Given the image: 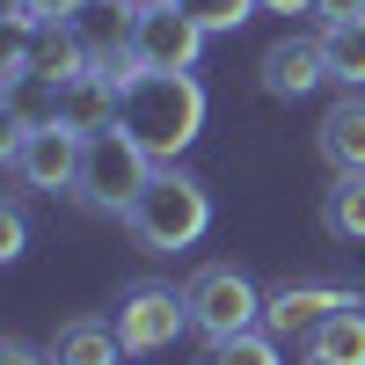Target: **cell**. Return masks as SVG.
Masks as SVG:
<instances>
[{
    "mask_svg": "<svg viewBox=\"0 0 365 365\" xmlns=\"http://www.w3.org/2000/svg\"><path fill=\"white\" fill-rule=\"evenodd\" d=\"M205 125V88L190 73H132L125 81V117H117V132H125L146 161H175L182 146L197 139Z\"/></svg>",
    "mask_w": 365,
    "mask_h": 365,
    "instance_id": "cell-1",
    "label": "cell"
},
{
    "mask_svg": "<svg viewBox=\"0 0 365 365\" xmlns=\"http://www.w3.org/2000/svg\"><path fill=\"white\" fill-rule=\"evenodd\" d=\"M125 227H132L139 249L175 256V249H190V241L212 227V197H205V182H190L182 168H154L146 190H139V205L125 212Z\"/></svg>",
    "mask_w": 365,
    "mask_h": 365,
    "instance_id": "cell-2",
    "label": "cell"
},
{
    "mask_svg": "<svg viewBox=\"0 0 365 365\" xmlns=\"http://www.w3.org/2000/svg\"><path fill=\"white\" fill-rule=\"evenodd\" d=\"M182 299H190V329H197L205 344H234V336H249L256 314H263L256 285L241 278L234 263H205L197 278L182 285Z\"/></svg>",
    "mask_w": 365,
    "mask_h": 365,
    "instance_id": "cell-3",
    "label": "cell"
},
{
    "mask_svg": "<svg viewBox=\"0 0 365 365\" xmlns=\"http://www.w3.org/2000/svg\"><path fill=\"white\" fill-rule=\"evenodd\" d=\"M125 51L139 73H190L205 51V29L175 8V0H154V8L125 15Z\"/></svg>",
    "mask_w": 365,
    "mask_h": 365,
    "instance_id": "cell-4",
    "label": "cell"
},
{
    "mask_svg": "<svg viewBox=\"0 0 365 365\" xmlns=\"http://www.w3.org/2000/svg\"><path fill=\"white\" fill-rule=\"evenodd\" d=\"M146 175H154V161H146L125 132H96L88 154H81V182H73V190L96 212H132L139 190H146Z\"/></svg>",
    "mask_w": 365,
    "mask_h": 365,
    "instance_id": "cell-5",
    "label": "cell"
},
{
    "mask_svg": "<svg viewBox=\"0 0 365 365\" xmlns=\"http://www.w3.org/2000/svg\"><path fill=\"white\" fill-rule=\"evenodd\" d=\"M81 154H88V139L66 132L58 117L51 125H15V139H8V168H15V182H29V190H73L81 182Z\"/></svg>",
    "mask_w": 365,
    "mask_h": 365,
    "instance_id": "cell-6",
    "label": "cell"
},
{
    "mask_svg": "<svg viewBox=\"0 0 365 365\" xmlns=\"http://www.w3.org/2000/svg\"><path fill=\"white\" fill-rule=\"evenodd\" d=\"M110 329H117V344H125L132 358H154V351H168L182 329H190V299H182L175 285H132Z\"/></svg>",
    "mask_w": 365,
    "mask_h": 365,
    "instance_id": "cell-7",
    "label": "cell"
},
{
    "mask_svg": "<svg viewBox=\"0 0 365 365\" xmlns=\"http://www.w3.org/2000/svg\"><path fill=\"white\" fill-rule=\"evenodd\" d=\"M125 81H132V73L88 66V73H73L66 88H51V117H58L66 132H81V139L117 132V117H125Z\"/></svg>",
    "mask_w": 365,
    "mask_h": 365,
    "instance_id": "cell-8",
    "label": "cell"
},
{
    "mask_svg": "<svg viewBox=\"0 0 365 365\" xmlns=\"http://www.w3.org/2000/svg\"><path fill=\"white\" fill-rule=\"evenodd\" d=\"M344 307H358L344 285H285L278 299H263V322H270V336H299V344H307L314 329L336 322Z\"/></svg>",
    "mask_w": 365,
    "mask_h": 365,
    "instance_id": "cell-9",
    "label": "cell"
},
{
    "mask_svg": "<svg viewBox=\"0 0 365 365\" xmlns=\"http://www.w3.org/2000/svg\"><path fill=\"white\" fill-rule=\"evenodd\" d=\"M22 58H29V81H44V88H66L73 73H88L96 66V51H88L66 22H44V29H29V44H22Z\"/></svg>",
    "mask_w": 365,
    "mask_h": 365,
    "instance_id": "cell-10",
    "label": "cell"
},
{
    "mask_svg": "<svg viewBox=\"0 0 365 365\" xmlns=\"http://www.w3.org/2000/svg\"><path fill=\"white\" fill-rule=\"evenodd\" d=\"M329 81V58H322V37H278L263 51V88L270 96H307V88Z\"/></svg>",
    "mask_w": 365,
    "mask_h": 365,
    "instance_id": "cell-11",
    "label": "cell"
},
{
    "mask_svg": "<svg viewBox=\"0 0 365 365\" xmlns=\"http://www.w3.org/2000/svg\"><path fill=\"white\" fill-rule=\"evenodd\" d=\"M322 154H329V168L336 175H365V103H336L322 117Z\"/></svg>",
    "mask_w": 365,
    "mask_h": 365,
    "instance_id": "cell-12",
    "label": "cell"
},
{
    "mask_svg": "<svg viewBox=\"0 0 365 365\" xmlns=\"http://www.w3.org/2000/svg\"><path fill=\"white\" fill-rule=\"evenodd\" d=\"M117 351H125V344H117V329L110 322H66V329H58V336H51V365H117Z\"/></svg>",
    "mask_w": 365,
    "mask_h": 365,
    "instance_id": "cell-13",
    "label": "cell"
},
{
    "mask_svg": "<svg viewBox=\"0 0 365 365\" xmlns=\"http://www.w3.org/2000/svg\"><path fill=\"white\" fill-rule=\"evenodd\" d=\"M307 365H365V314L344 307L336 322H322L307 336Z\"/></svg>",
    "mask_w": 365,
    "mask_h": 365,
    "instance_id": "cell-14",
    "label": "cell"
},
{
    "mask_svg": "<svg viewBox=\"0 0 365 365\" xmlns=\"http://www.w3.org/2000/svg\"><path fill=\"white\" fill-rule=\"evenodd\" d=\"M322 58H329V81L358 88V81H365V15H351V22H322Z\"/></svg>",
    "mask_w": 365,
    "mask_h": 365,
    "instance_id": "cell-15",
    "label": "cell"
},
{
    "mask_svg": "<svg viewBox=\"0 0 365 365\" xmlns=\"http://www.w3.org/2000/svg\"><path fill=\"white\" fill-rule=\"evenodd\" d=\"M322 227L336 241H365V175H336L322 190Z\"/></svg>",
    "mask_w": 365,
    "mask_h": 365,
    "instance_id": "cell-16",
    "label": "cell"
},
{
    "mask_svg": "<svg viewBox=\"0 0 365 365\" xmlns=\"http://www.w3.org/2000/svg\"><path fill=\"white\" fill-rule=\"evenodd\" d=\"M175 8H182V15H190L205 37H212V29H241V22L256 15V0H175Z\"/></svg>",
    "mask_w": 365,
    "mask_h": 365,
    "instance_id": "cell-17",
    "label": "cell"
},
{
    "mask_svg": "<svg viewBox=\"0 0 365 365\" xmlns=\"http://www.w3.org/2000/svg\"><path fill=\"white\" fill-rule=\"evenodd\" d=\"M212 365H278V344L270 336H234V344H212Z\"/></svg>",
    "mask_w": 365,
    "mask_h": 365,
    "instance_id": "cell-18",
    "label": "cell"
},
{
    "mask_svg": "<svg viewBox=\"0 0 365 365\" xmlns=\"http://www.w3.org/2000/svg\"><path fill=\"white\" fill-rule=\"evenodd\" d=\"M88 0H15V29H44V22H66L81 15Z\"/></svg>",
    "mask_w": 365,
    "mask_h": 365,
    "instance_id": "cell-19",
    "label": "cell"
},
{
    "mask_svg": "<svg viewBox=\"0 0 365 365\" xmlns=\"http://www.w3.org/2000/svg\"><path fill=\"white\" fill-rule=\"evenodd\" d=\"M0 256H22V212H0Z\"/></svg>",
    "mask_w": 365,
    "mask_h": 365,
    "instance_id": "cell-20",
    "label": "cell"
},
{
    "mask_svg": "<svg viewBox=\"0 0 365 365\" xmlns=\"http://www.w3.org/2000/svg\"><path fill=\"white\" fill-rule=\"evenodd\" d=\"M322 8V22H351V15H365V0H314Z\"/></svg>",
    "mask_w": 365,
    "mask_h": 365,
    "instance_id": "cell-21",
    "label": "cell"
},
{
    "mask_svg": "<svg viewBox=\"0 0 365 365\" xmlns=\"http://www.w3.org/2000/svg\"><path fill=\"white\" fill-rule=\"evenodd\" d=\"M0 365H51V358H37L29 344H0Z\"/></svg>",
    "mask_w": 365,
    "mask_h": 365,
    "instance_id": "cell-22",
    "label": "cell"
},
{
    "mask_svg": "<svg viewBox=\"0 0 365 365\" xmlns=\"http://www.w3.org/2000/svg\"><path fill=\"white\" fill-rule=\"evenodd\" d=\"M256 8H270V15H299V8H314V0H256Z\"/></svg>",
    "mask_w": 365,
    "mask_h": 365,
    "instance_id": "cell-23",
    "label": "cell"
},
{
    "mask_svg": "<svg viewBox=\"0 0 365 365\" xmlns=\"http://www.w3.org/2000/svg\"><path fill=\"white\" fill-rule=\"evenodd\" d=\"M110 8H117V15H139V8H154V0H110Z\"/></svg>",
    "mask_w": 365,
    "mask_h": 365,
    "instance_id": "cell-24",
    "label": "cell"
}]
</instances>
